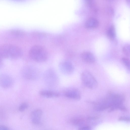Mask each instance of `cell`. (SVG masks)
Masks as SVG:
<instances>
[{
  "mask_svg": "<svg viewBox=\"0 0 130 130\" xmlns=\"http://www.w3.org/2000/svg\"><path fill=\"white\" fill-rule=\"evenodd\" d=\"M44 78L46 84L50 86H55L58 82V78L56 74L52 69L48 70L45 72Z\"/></svg>",
  "mask_w": 130,
  "mask_h": 130,
  "instance_id": "cell-6",
  "label": "cell"
},
{
  "mask_svg": "<svg viewBox=\"0 0 130 130\" xmlns=\"http://www.w3.org/2000/svg\"><path fill=\"white\" fill-rule=\"evenodd\" d=\"M124 100V97L122 94L109 92L101 100L93 103L95 105V109L101 111L122 105Z\"/></svg>",
  "mask_w": 130,
  "mask_h": 130,
  "instance_id": "cell-1",
  "label": "cell"
},
{
  "mask_svg": "<svg viewBox=\"0 0 130 130\" xmlns=\"http://www.w3.org/2000/svg\"><path fill=\"white\" fill-rule=\"evenodd\" d=\"M42 114V111L39 109H35L32 111L30 115L32 123L36 125L40 124Z\"/></svg>",
  "mask_w": 130,
  "mask_h": 130,
  "instance_id": "cell-10",
  "label": "cell"
},
{
  "mask_svg": "<svg viewBox=\"0 0 130 130\" xmlns=\"http://www.w3.org/2000/svg\"><path fill=\"white\" fill-rule=\"evenodd\" d=\"M13 83V78L9 75L5 73L0 75V86L2 88L5 89L9 88Z\"/></svg>",
  "mask_w": 130,
  "mask_h": 130,
  "instance_id": "cell-7",
  "label": "cell"
},
{
  "mask_svg": "<svg viewBox=\"0 0 130 130\" xmlns=\"http://www.w3.org/2000/svg\"><path fill=\"white\" fill-rule=\"evenodd\" d=\"M60 69L63 74L68 75L72 74L74 70L73 65L70 62L68 61H63L59 65Z\"/></svg>",
  "mask_w": 130,
  "mask_h": 130,
  "instance_id": "cell-8",
  "label": "cell"
},
{
  "mask_svg": "<svg viewBox=\"0 0 130 130\" xmlns=\"http://www.w3.org/2000/svg\"><path fill=\"white\" fill-rule=\"evenodd\" d=\"M28 105L26 103L24 102L21 104L19 107V110L20 111H23L28 108Z\"/></svg>",
  "mask_w": 130,
  "mask_h": 130,
  "instance_id": "cell-18",
  "label": "cell"
},
{
  "mask_svg": "<svg viewBox=\"0 0 130 130\" xmlns=\"http://www.w3.org/2000/svg\"><path fill=\"white\" fill-rule=\"evenodd\" d=\"M84 119L82 118H73L70 120V122L72 124L76 125L81 124L84 122Z\"/></svg>",
  "mask_w": 130,
  "mask_h": 130,
  "instance_id": "cell-14",
  "label": "cell"
},
{
  "mask_svg": "<svg viewBox=\"0 0 130 130\" xmlns=\"http://www.w3.org/2000/svg\"><path fill=\"white\" fill-rule=\"evenodd\" d=\"M10 32L12 35L16 36H23L24 34V33L23 31L17 29H12L10 31Z\"/></svg>",
  "mask_w": 130,
  "mask_h": 130,
  "instance_id": "cell-16",
  "label": "cell"
},
{
  "mask_svg": "<svg viewBox=\"0 0 130 130\" xmlns=\"http://www.w3.org/2000/svg\"><path fill=\"white\" fill-rule=\"evenodd\" d=\"M41 96L47 98H56L59 96L60 94L57 92L48 90H42L39 92Z\"/></svg>",
  "mask_w": 130,
  "mask_h": 130,
  "instance_id": "cell-12",
  "label": "cell"
},
{
  "mask_svg": "<svg viewBox=\"0 0 130 130\" xmlns=\"http://www.w3.org/2000/svg\"><path fill=\"white\" fill-rule=\"evenodd\" d=\"M22 51L17 45L11 44H5L0 46V56L3 58L17 59L22 56Z\"/></svg>",
  "mask_w": 130,
  "mask_h": 130,
  "instance_id": "cell-2",
  "label": "cell"
},
{
  "mask_svg": "<svg viewBox=\"0 0 130 130\" xmlns=\"http://www.w3.org/2000/svg\"><path fill=\"white\" fill-rule=\"evenodd\" d=\"M82 59L85 62L88 63H92L96 61L94 55L88 51H84L81 54Z\"/></svg>",
  "mask_w": 130,
  "mask_h": 130,
  "instance_id": "cell-11",
  "label": "cell"
},
{
  "mask_svg": "<svg viewBox=\"0 0 130 130\" xmlns=\"http://www.w3.org/2000/svg\"><path fill=\"white\" fill-rule=\"evenodd\" d=\"M129 45L127 44L123 48V51L125 54L127 56L130 55Z\"/></svg>",
  "mask_w": 130,
  "mask_h": 130,
  "instance_id": "cell-19",
  "label": "cell"
},
{
  "mask_svg": "<svg viewBox=\"0 0 130 130\" xmlns=\"http://www.w3.org/2000/svg\"><path fill=\"white\" fill-rule=\"evenodd\" d=\"M99 24L98 20L94 17H90L88 19L86 22V27L89 28H94L97 27Z\"/></svg>",
  "mask_w": 130,
  "mask_h": 130,
  "instance_id": "cell-13",
  "label": "cell"
},
{
  "mask_svg": "<svg viewBox=\"0 0 130 130\" xmlns=\"http://www.w3.org/2000/svg\"><path fill=\"white\" fill-rule=\"evenodd\" d=\"M121 61L124 65L129 70L130 69V61L129 59L126 57H123L122 58Z\"/></svg>",
  "mask_w": 130,
  "mask_h": 130,
  "instance_id": "cell-17",
  "label": "cell"
},
{
  "mask_svg": "<svg viewBox=\"0 0 130 130\" xmlns=\"http://www.w3.org/2000/svg\"><path fill=\"white\" fill-rule=\"evenodd\" d=\"M115 28L113 26L111 25L107 31V35L111 39H113L115 35Z\"/></svg>",
  "mask_w": 130,
  "mask_h": 130,
  "instance_id": "cell-15",
  "label": "cell"
},
{
  "mask_svg": "<svg viewBox=\"0 0 130 130\" xmlns=\"http://www.w3.org/2000/svg\"><path fill=\"white\" fill-rule=\"evenodd\" d=\"M78 130H91V129L90 127L85 126L79 128Z\"/></svg>",
  "mask_w": 130,
  "mask_h": 130,
  "instance_id": "cell-21",
  "label": "cell"
},
{
  "mask_svg": "<svg viewBox=\"0 0 130 130\" xmlns=\"http://www.w3.org/2000/svg\"><path fill=\"white\" fill-rule=\"evenodd\" d=\"M81 78L82 83L87 88L92 90L97 88L98 82L94 76L89 71H83L81 74Z\"/></svg>",
  "mask_w": 130,
  "mask_h": 130,
  "instance_id": "cell-4",
  "label": "cell"
},
{
  "mask_svg": "<svg viewBox=\"0 0 130 130\" xmlns=\"http://www.w3.org/2000/svg\"><path fill=\"white\" fill-rule=\"evenodd\" d=\"M118 120L119 121H124L127 122H129L130 121L129 118L124 116H121L120 117Z\"/></svg>",
  "mask_w": 130,
  "mask_h": 130,
  "instance_id": "cell-20",
  "label": "cell"
},
{
  "mask_svg": "<svg viewBox=\"0 0 130 130\" xmlns=\"http://www.w3.org/2000/svg\"><path fill=\"white\" fill-rule=\"evenodd\" d=\"M22 74L25 79L33 80L36 78L38 75V72L35 68L31 66H27L24 68L22 71Z\"/></svg>",
  "mask_w": 130,
  "mask_h": 130,
  "instance_id": "cell-5",
  "label": "cell"
},
{
  "mask_svg": "<svg viewBox=\"0 0 130 130\" xmlns=\"http://www.w3.org/2000/svg\"><path fill=\"white\" fill-rule=\"evenodd\" d=\"M0 130H11L7 126L4 125H0Z\"/></svg>",
  "mask_w": 130,
  "mask_h": 130,
  "instance_id": "cell-22",
  "label": "cell"
},
{
  "mask_svg": "<svg viewBox=\"0 0 130 130\" xmlns=\"http://www.w3.org/2000/svg\"><path fill=\"white\" fill-rule=\"evenodd\" d=\"M64 95L66 97L73 100H79L81 98V94L79 90L75 88L69 89L65 91Z\"/></svg>",
  "mask_w": 130,
  "mask_h": 130,
  "instance_id": "cell-9",
  "label": "cell"
},
{
  "mask_svg": "<svg viewBox=\"0 0 130 130\" xmlns=\"http://www.w3.org/2000/svg\"><path fill=\"white\" fill-rule=\"evenodd\" d=\"M30 58L37 62H42L47 60L48 57L47 52L43 47L39 45L32 46L29 52Z\"/></svg>",
  "mask_w": 130,
  "mask_h": 130,
  "instance_id": "cell-3",
  "label": "cell"
},
{
  "mask_svg": "<svg viewBox=\"0 0 130 130\" xmlns=\"http://www.w3.org/2000/svg\"><path fill=\"white\" fill-rule=\"evenodd\" d=\"M2 58L0 56V68H1L3 64Z\"/></svg>",
  "mask_w": 130,
  "mask_h": 130,
  "instance_id": "cell-23",
  "label": "cell"
}]
</instances>
